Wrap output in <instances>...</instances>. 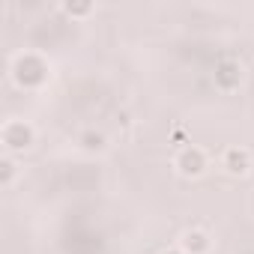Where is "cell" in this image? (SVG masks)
I'll list each match as a JSON object with an SVG mask.
<instances>
[{
  "label": "cell",
  "mask_w": 254,
  "mask_h": 254,
  "mask_svg": "<svg viewBox=\"0 0 254 254\" xmlns=\"http://www.w3.org/2000/svg\"><path fill=\"white\" fill-rule=\"evenodd\" d=\"M9 75L21 90H39L51 81V63L36 51H21L9 63Z\"/></svg>",
  "instance_id": "6da1fadb"
},
{
  "label": "cell",
  "mask_w": 254,
  "mask_h": 254,
  "mask_svg": "<svg viewBox=\"0 0 254 254\" xmlns=\"http://www.w3.org/2000/svg\"><path fill=\"white\" fill-rule=\"evenodd\" d=\"M36 144V126L30 120H6L3 129H0V147L9 156H21V153H30Z\"/></svg>",
  "instance_id": "7a4b0ae2"
},
{
  "label": "cell",
  "mask_w": 254,
  "mask_h": 254,
  "mask_svg": "<svg viewBox=\"0 0 254 254\" xmlns=\"http://www.w3.org/2000/svg\"><path fill=\"white\" fill-rule=\"evenodd\" d=\"M174 171L183 180H200L209 171V153L200 144H189L174 153Z\"/></svg>",
  "instance_id": "3957f363"
},
{
  "label": "cell",
  "mask_w": 254,
  "mask_h": 254,
  "mask_svg": "<svg viewBox=\"0 0 254 254\" xmlns=\"http://www.w3.org/2000/svg\"><path fill=\"white\" fill-rule=\"evenodd\" d=\"M212 81H215V87H218L221 93H233V90H239V87H242V81H245V69H242V63H239V60L224 57V60L215 66Z\"/></svg>",
  "instance_id": "277c9868"
},
{
  "label": "cell",
  "mask_w": 254,
  "mask_h": 254,
  "mask_svg": "<svg viewBox=\"0 0 254 254\" xmlns=\"http://www.w3.org/2000/svg\"><path fill=\"white\" fill-rule=\"evenodd\" d=\"M218 165H221V171H224L227 177H248V171H251L254 162H251V153H248L245 147L233 144V147H224Z\"/></svg>",
  "instance_id": "5b68a950"
},
{
  "label": "cell",
  "mask_w": 254,
  "mask_h": 254,
  "mask_svg": "<svg viewBox=\"0 0 254 254\" xmlns=\"http://www.w3.org/2000/svg\"><path fill=\"white\" fill-rule=\"evenodd\" d=\"M177 245L183 248V254H209L212 251V236L203 227H189V230H183Z\"/></svg>",
  "instance_id": "8992f818"
},
{
  "label": "cell",
  "mask_w": 254,
  "mask_h": 254,
  "mask_svg": "<svg viewBox=\"0 0 254 254\" xmlns=\"http://www.w3.org/2000/svg\"><path fill=\"white\" fill-rule=\"evenodd\" d=\"M75 144H78V150L87 153V156H102V153H108V135L99 132V129H84V132H78Z\"/></svg>",
  "instance_id": "52a82bcc"
},
{
  "label": "cell",
  "mask_w": 254,
  "mask_h": 254,
  "mask_svg": "<svg viewBox=\"0 0 254 254\" xmlns=\"http://www.w3.org/2000/svg\"><path fill=\"white\" fill-rule=\"evenodd\" d=\"M18 174H21L18 156H9V153L0 156V189H12L15 180H18Z\"/></svg>",
  "instance_id": "ba28073f"
},
{
  "label": "cell",
  "mask_w": 254,
  "mask_h": 254,
  "mask_svg": "<svg viewBox=\"0 0 254 254\" xmlns=\"http://www.w3.org/2000/svg\"><path fill=\"white\" fill-rule=\"evenodd\" d=\"M60 9H63V15H69L72 21H84V18H90V15L96 12V3H75V0L69 3V0H66Z\"/></svg>",
  "instance_id": "9c48e42d"
},
{
  "label": "cell",
  "mask_w": 254,
  "mask_h": 254,
  "mask_svg": "<svg viewBox=\"0 0 254 254\" xmlns=\"http://www.w3.org/2000/svg\"><path fill=\"white\" fill-rule=\"evenodd\" d=\"M162 254H183V248H180V245H174V248H165Z\"/></svg>",
  "instance_id": "30bf717a"
}]
</instances>
